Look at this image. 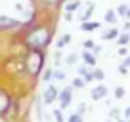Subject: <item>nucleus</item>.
Listing matches in <instances>:
<instances>
[{
  "label": "nucleus",
  "mask_w": 130,
  "mask_h": 122,
  "mask_svg": "<svg viewBox=\"0 0 130 122\" xmlns=\"http://www.w3.org/2000/svg\"><path fill=\"white\" fill-rule=\"evenodd\" d=\"M54 38V25L48 23H35L27 27L23 36V44L27 50H46Z\"/></svg>",
  "instance_id": "nucleus-1"
},
{
  "label": "nucleus",
  "mask_w": 130,
  "mask_h": 122,
  "mask_svg": "<svg viewBox=\"0 0 130 122\" xmlns=\"http://www.w3.org/2000/svg\"><path fill=\"white\" fill-rule=\"evenodd\" d=\"M23 59H25V71H27V74L32 80H37L42 74V71L46 69L44 67V63H46L44 50H27V55Z\"/></svg>",
  "instance_id": "nucleus-2"
},
{
  "label": "nucleus",
  "mask_w": 130,
  "mask_h": 122,
  "mask_svg": "<svg viewBox=\"0 0 130 122\" xmlns=\"http://www.w3.org/2000/svg\"><path fill=\"white\" fill-rule=\"evenodd\" d=\"M57 97H59V90H57V86H54L50 82L44 88V92H42V103L44 105H52V103L57 101Z\"/></svg>",
  "instance_id": "nucleus-3"
},
{
  "label": "nucleus",
  "mask_w": 130,
  "mask_h": 122,
  "mask_svg": "<svg viewBox=\"0 0 130 122\" xmlns=\"http://www.w3.org/2000/svg\"><path fill=\"white\" fill-rule=\"evenodd\" d=\"M73 86H65L63 90H59V97H57V101H59V109H67V107L71 105V101H73Z\"/></svg>",
  "instance_id": "nucleus-4"
},
{
  "label": "nucleus",
  "mask_w": 130,
  "mask_h": 122,
  "mask_svg": "<svg viewBox=\"0 0 130 122\" xmlns=\"http://www.w3.org/2000/svg\"><path fill=\"white\" fill-rule=\"evenodd\" d=\"M107 94H109V88H107L103 82H100L98 86H94L92 90H90V97L94 99V101H100V99H105Z\"/></svg>",
  "instance_id": "nucleus-5"
},
{
  "label": "nucleus",
  "mask_w": 130,
  "mask_h": 122,
  "mask_svg": "<svg viewBox=\"0 0 130 122\" xmlns=\"http://www.w3.org/2000/svg\"><path fill=\"white\" fill-rule=\"evenodd\" d=\"M12 105H13V101L10 97V94L6 90H0V114H8Z\"/></svg>",
  "instance_id": "nucleus-6"
},
{
  "label": "nucleus",
  "mask_w": 130,
  "mask_h": 122,
  "mask_svg": "<svg viewBox=\"0 0 130 122\" xmlns=\"http://www.w3.org/2000/svg\"><path fill=\"white\" fill-rule=\"evenodd\" d=\"M80 59L84 65H88L90 69H96L98 67V55L94 52H90V50H84V52L80 53Z\"/></svg>",
  "instance_id": "nucleus-7"
},
{
  "label": "nucleus",
  "mask_w": 130,
  "mask_h": 122,
  "mask_svg": "<svg viewBox=\"0 0 130 122\" xmlns=\"http://www.w3.org/2000/svg\"><path fill=\"white\" fill-rule=\"evenodd\" d=\"M17 27H21V21L12 19V17L0 13V31H2V29H17Z\"/></svg>",
  "instance_id": "nucleus-8"
},
{
  "label": "nucleus",
  "mask_w": 130,
  "mask_h": 122,
  "mask_svg": "<svg viewBox=\"0 0 130 122\" xmlns=\"http://www.w3.org/2000/svg\"><path fill=\"white\" fill-rule=\"evenodd\" d=\"M94 12H96V4H88L86 6V10L78 15V23H86V21H92V17H94Z\"/></svg>",
  "instance_id": "nucleus-9"
},
{
  "label": "nucleus",
  "mask_w": 130,
  "mask_h": 122,
  "mask_svg": "<svg viewBox=\"0 0 130 122\" xmlns=\"http://www.w3.org/2000/svg\"><path fill=\"white\" fill-rule=\"evenodd\" d=\"M102 27V23L100 21H86V23H80V31L82 33H94V31H98V29Z\"/></svg>",
  "instance_id": "nucleus-10"
},
{
  "label": "nucleus",
  "mask_w": 130,
  "mask_h": 122,
  "mask_svg": "<svg viewBox=\"0 0 130 122\" xmlns=\"http://www.w3.org/2000/svg\"><path fill=\"white\" fill-rule=\"evenodd\" d=\"M119 34H121V29L117 27H111L109 31H105V33H102V40H117Z\"/></svg>",
  "instance_id": "nucleus-11"
},
{
  "label": "nucleus",
  "mask_w": 130,
  "mask_h": 122,
  "mask_svg": "<svg viewBox=\"0 0 130 122\" xmlns=\"http://www.w3.org/2000/svg\"><path fill=\"white\" fill-rule=\"evenodd\" d=\"M71 40H73V36H71L69 33H65V34H61L59 38L56 40V50H63L67 44H71Z\"/></svg>",
  "instance_id": "nucleus-12"
},
{
  "label": "nucleus",
  "mask_w": 130,
  "mask_h": 122,
  "mask_svg": "<svg viewBox=\"0 0 130 122\" xmlns=\"http://www.w3.org/2000/svg\"><path fill=\"white\" fill-rule=\"evenodd\" d=\"M103 21H105V23H109V25H117V21H119L117 10H107V12L103 13Z\"/></svg>",
  "instance_id": "nucleus-13"
},
{
  "label": "nucleus",
  "mask_w": 130,
  "mask_h": 122,
  "mask_svg": "<svg viewBox=\"0 0 130 122\" xmlns=\"http://www.w3.org/2000/svg\"><path fill=\"white\" fill-rule=\"evenodd\" d=\"M80 6H82L80 0H69V2H65V4H63V12H71V13H75L77 10H80Z\"/></svg>",
  "instance_id": "nucleus-14"
},
{
  "label": "nucleus",
  "mask_w": 130,
  "mask_h": 122,
  "mask_svg": "<svg viewBox=\"0 0 130 122\" xmlns=\"http://www.w3.org/2000/svg\"><path fill=\"white\" fill-rule=\"evenodd\" d=\"M78 59H80V55H78L77 52H71V53H67V55H65L63 63H65V65H69V67H75V65L78 63Z\"/></svg>",
  "instance_id": "nucleus-15"
},
{
  "label": "nucleus",
  "mask_w": 130,
  "mask_h": 122,
  "mask_svg": "<svg viewBox=\"0 0 130 122\" xmlns=\"http://www.w3.org/2000/svg\"><path fill=\"white\" fill-rule=\"evenodd\" d=\"M117 44L119 46H130V33L128 31H121V34L117 38Z\"/></svg>",
  "instance_id": "nucleus-16"
},
{
  "label": "nucleus",
  "mask_w": 130,
  "mask_h": 122,
  "mask_svg": "<svg viewBox=\"0 0 130 122\" xmlns=\"http://www.w3.org/2000/svg\"><path fill=\"white\" fill-rule=\"evenodd\" d=\"M42 80H44V82H48V84H50V82H52L54 80V69H52V67H46V69L44 71H42Z\"/></svg>",
  "instance_id": "nucleus-17"
},
{
  "label": "nucleus",
  "mask_w": 130,
  "mask_h": 122,
  "mask_svg": "<svg viewBox=\"0 0 130 122\" xmlns=\"http://www.w3.org/2000/svg\"><path fill=\"white\" fill-rule=\"evenodd\" d=\"M71 86H73L75 90H82V88H86V80L82 76H75L73 82H71Z\"/></svg>",
  "instance_id": "nucleus-18"
},
{
  "label": "nucleus",
  "mask_w": 130,
  "mask_h": 122,
  "mask_svg": "<svg viewBox=\"0 0 130 122\" xmlns=\"http://www.w3.org/2000/svg\"><path fill=\"white\" fill-rule=\"evenodd\" d=\"M126 95V90L122 88V86H115V90H113V97L115 99H122Z\"/></svg>",
  "instance_id": "nucleus-19"
},
{
  "label": "nucleus",
  "mask_w": 130,
  "mask_h": 122,
  "mask_svg": "<svg viewBox=\"0 0 130 122\" xmlns=\"http://www.w3.org/2000/svg\"><path fill=\"white\" fill-rule=\"evenodd\" d=\"M52 116L56 122H67V118L63 116V113H61V109H54L52 111Z\"/></svg>",
  "instance_id": "nucleus-20"
},
{
  "label": "nucleus",
  "mask_w": 130,
  "mask_h": 122,
  "mask_svg": "<svg viewBox=\"0 0 130 122\" xmlns=\"http://www.w3.org/2000/svg\"><path fill=\"white\" fill-rule=\"evenodd\" d=\"M94 78H96L98 82H103L105 80V71H102V69L96 67V69H94Z\"/></svg>",
  "instance_id": "nucleus-21"
},
{
  "label": "nucleus",
  "mask_w": 130,
  "mask_h": 122,
  "mask_svg": "<svg viewBox=\"0 0 130 122\" xmlns=\"http://www.w3.org/2000/svg\"><path fill=\"white\" fill-rule=\"evenodd\" d=\"M121 109L119 107H111V111H109V118H113V120H119L121 118Z\"/></svg>",
  "instance_id": "nucleus-22"
},
{
  "label": "nucleus",
  "mask_w": 130,
  "mask_h": 122,
  "mask_svg": "<svg viewBox=\"0 0 130 122\" xmlns=\"http://www.w3.org/2000/svg\"><path fill=\"white\" fill-rule=\"evenodd\" d=\"M128 8H130L128 4H121V6H117V13H119V17H126V13H128Z\"/></svg>",
  "instance_id": "nucleus-23"
},
{
  "label": "nucleus",
  "mask_w": 130,
  "mask_h": 122,
  "mask_svg": "<svg viewBox=\"0 0 130 122\" xmlns=\"http://www.w3.org/2000/svg\"><path fill=\"white\" fill-rule=\"evenodd\" d=\"M65 76H67V74H65L61 69H54V80H59V82H63V80H65Z\"/></svg>",
  "instance_id": "nucleus-24"
},
{
  "label": "nucleus",
  "mask_w": 130,
  "mask_h": 122,
  "mask_svg": "<svg viewBox=\"0 0 130 122\" xmlns=\"http://www.w3.org/2000/svg\"><path fill=\"white\" fill-rule=\"evenodd\" d=\"M94 46H96V40H92V38H86V40L82 42V48H84V50H90V52L94 50Z\"/></svg>",
  "instance_id": "nucleus-25"
},
{
  "label": "nucleus",
  "mask_w": 130,
  "mask_h": 122,
  "mask_svg": "<svg viewBox=\"0 0 130 122\" xmlns=\"http://www.w3.org/2000/svg\"><path fill=\"white\" fill-rule=\"evenodd\" d=\"M67 122H84V120H82V114L73 113V114H69V116H67Z\"/></svg>",
  "instance_id": "nucleus-26"
},
{
  "label": "nucleus",
  "mask_w": 130,
  "mask_h": 122,
  "mask_svg": "<svg viewBox=\"0 0 130 122\" xmlns=\"http://www.w3.org/2000/svg\"><path fill=\"white\" fill-rule=\"evenodd\" d=\"M77 71H78V76H86V74H88V73H90V71H92V69H90L88 65H84V63H82V65L78 67Z\"/></svg>",
  "instance_id": "nucleus-27"
},
{
  "label": "nucleus",
  "mask_w": 130,
  "mask_h": 122,
  "mask_svg": "<svg viewBox=\"0 0 130 122\" xmlns=\"http://www.w3.org/2000/svg\"><path fill=\"white\" fill-rule=\"evenodd\" d=\"M117 73H119V74H122V76H128V67H126V65H122V63H119Z\"/></svg>",
  "instance_id": "nucleus-28"
},
{
  "label": "nucleus",
  "mask_w": 130,
  "mask_h": 122,
  "mask_svg": "<svg viewBox=\"0 0 130 122\" xmlns=\"http://www.w3.org/2000/svg\"><path fill=\"white\" fill-rule=\"evenodd\" d=\"M117 53H119V57H126V55H128V48H126V46H119Z\"/></svg>",
  "instance_id": "nucleus-29"
},
{
  "label": "nucleus",
  "mask_w": 130,
  "mask_h": 122,
  "mask_svg": "<svg viewBox=\"0 0 130 122\" xmlns=\"http://www.w3.org/2000/svg\"><path fill=\"white\" fill-rule=\"evenodd\" d=\"M86 111H90V107L86 105L84 101H82V103H78V109H77V113H78V114H84Z\"/></svg>",
  "instance_id": "nucleus-30"
},
{
  "label": "nucleus",
  "mask_w": 130,
  "mask_h": 122,
  "mask_svg": "<svg viewBox=\"0 0 130 122\" xmlns=\"http://www.w3.org/2000/svg\"><path fill=\"white\" fill-rule=\"evenodd\" d=\"M63 19L67 21V23H73L75 17H73V13H71V12H63Z\"/></svg>",
  "instance_id": "nucleus-31"
},
{
  "label": "nucleus",
  "mask_w": 130,
  "mask_h": 122,
  "mask_svg": "<svg viewBox=\"0 0 130 122\" xmlns=\"http://www.w3.org/2000/svg\"><path fill=\"white\" fill-rule=\"evenodd\" d=\"M82 78H84V80H86V84H90V82H94V80H96V78H94V69L90 71V73L86 74V76H82Z\"/></svg>",
  "instance_id": "nucleus-32"
},
{
  "label": "nucleus",
  "mask_w": 130,
  "mask_h": 122,
  "mask_svg": "<svg viewBox=\"0 0 130 122\" xmlns=\"http://www.w3.org/2000/svg\"><path fill=\"white\" fill-rule=\"evenodd\" d=\"M122 116H124L126 120H130V105H128V107H124V111H122Z\"/></svg>",
  "instance_id": "nucleus-33"
},
{
  "label": "nucleus",
  "mask_w": 130,
  "mask_h": 122,
  "mask_svg": "<svg viewBox=\"0 0 130 122\" xmlns=\"http://www.w3.org/2000/svg\"><path fill=\"white\" fill-rule=\"evenodd\" d=\"M92 52L96 53V55H100V53L103 52V48H102V46H98V44H96V46H94V50H92Z\"/></svg>",
  "instance_id": "nucleus-34"
},
{
  "label": "nucleus",
  "mask_w": 130,
  "mask_h": 122,
  "mask_svg": "<svg viewBox=\"0 0 130 122\" xmlns=\"http://www.w3.org/2000/svg\"><path fill=\"white\" fill-rule=\"evenodd\" d=\"M121 63H122V65H126V67H128V69H130V55L122 57V61H121Z\"/></svg>",
  "instance_id": "nucleus-35"
},
{
  "label": "nucleus",
  "mask_w": 130,
  "mask_h": 122,
  "mask_svg": "<svg viewBox=\"0 0 130 122\" xmlns=\"http://www.w3.org/2000/svg\"><path fill=\"white\" fill-rule=\"evenodd\" d=\"M122 31H130V19L124 21V25H122Z\"/></svg>",
  "instance_id": "nucleus-36"
},
{
  "label": "nucleus",
  "mask_w": 130,
  "mask_h": 122,
  "mask_svg": "<svg viewBox=\"0 0 130 122\" xmlns=\"http://www.w3.org/2000/svg\"><path fill=\"white\" fill-rule=\"evenodd\" d=\"M0 122H8V114H0Z\"/></svg>",
  "instance_id": "nucleus-37"
},
{
  "label": "nucleus",
  "mask_w": 130,
  "mask_h": 122,
  "mask_svg": "<svg viewBox=\"0 0 130 122\" xmlns=\"http://www.w3.org/2000/svg\"><path fill=\"white\" fill-rule=\"evenodd\" d=\"M103 122H117V120H113V118H105Z\"/></svg>",
  "instance_id": "nucleus-38"
},
{
  "label": "nucleus",
  "mask_w": 130,
  "mask_h": 122,
  "mask_svg": "<svg viewBox=\"0 0 130 122\" xmlns=\"http://www.w3.org/2000/svg\"><path fill=\"white\" fill-rule=\"evenodd\" d=\"M117 122H128V120H126V118H119Z\"/></svg>",
  "instance_id": "nucleus-39"
},
{
  "label": "nucleus",
  "mask_w": 130,
  "mask_h": 122,
  "mask_svg": "<svg viewBox=\"0 0 130 122\" xmlns=\"http://www.w3.org/2000/svg\"><path fill=\"white\" fill-rule=\"evenodd\" d=\"M65 2H69V0H59V4H61V6H63V4H65Z\"/></svg>",
  "instance_id": "nucleus-40"
},
{
  "label": "nucleus",
  "mask_w": 130,
  "mask_h": 122,
  "mask_svg": "<svg viewBox=\"0 0 130 122\" xmlns=\"http://www.w3.org/2000/svg\"><path fill=\"white\" fill-rule=\"evenodd\" d=\"M126 19H130V8H128V13H126Z\"/></svg>",
  "instance_id": "nucleus-41"
}]
</instances>
